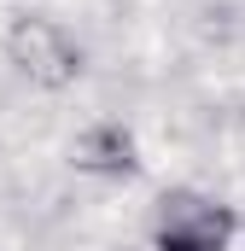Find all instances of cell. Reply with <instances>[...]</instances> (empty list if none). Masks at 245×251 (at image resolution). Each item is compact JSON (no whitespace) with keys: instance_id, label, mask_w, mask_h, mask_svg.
I'll use <instances>...</instances> for the list:
<instances>
[{"instance_id":"3","label":"cell","mask_w":245,"mask_h":251,"mask_svg":"<svg viewBox=\"0 0 245 251\" xmlns=\"http://www.w3.org/2000/svg\"><path fill=\"white\" fill-rule=\"evenodd\" d=\"M70 164L88 170V176H105V181L134 176V170H140V158H134V134H128L122 123H94L76 146H70Z\"/></svg>"},{"instance_id":"2","label":"cell","mask_w":245,"mask_h":251,"mask_svg":"<svg viewBox=\"0 0 245 251\" xmlns=\"http://www.w3.org/2000/svg\"><path fill=\"white\" fill-rule=\"evenodd\" d=\"M6 64H12L24 82L59 94V88H70V82L82 76V41L64 29L59 18L24 12V18H12V29H6Z\"/></svg>"},{"instance_id":"1","label":"cell","mask_w":245,"mask_h":251,"mask_svg":"<svg viewBox=\"0 0 245 251\" xmlns=\"http://www.w3.org/2000/svg\"><path fill=\"white\" fill-rule=\"evenodd\" d=\"M152 251H228L240 240V210L216 193L198 187H170L152 204Z\"/></svg>"}]
</instances>
